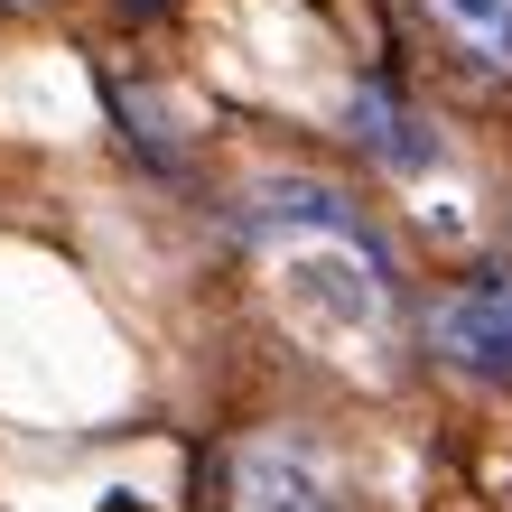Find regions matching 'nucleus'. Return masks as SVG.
Instances as JSON below:
<instances>
[{"label": "nucleus", "instance_id": "f257e3e1", "mask_svg": "<svg viewBox=\"0 0 512 512\" xmlns=\"http://www.w3.org/2000/svg\"><path fill=\"white\" fill-rule=\"evenodd\" d=\"M233 243L261 252L298 308L317 326H336V336H354V345H373L391 326V308H401L382 233L326 177H252L243 205H233Z\"/></svg>", "mask_w": 512, "mask_h": 512}, {"label": "nucleus", "instance_id": "f03ea898", "mask_svg": "<svg viewBox=\"0 0 512 512\" xmlns=\"http://www.w3.org/2000/svg\"><path fill=\"white\" fill-rule=\"evenodd\" d=\"M429 354L466 382H512V270H475L429 308Z\"/></svg>", "mask_w": 512, "mask_h": 512}, {"label": "nucleus", "instance_id": "7ed1b4c3", "mask_svg": "<svg viewBox=\"0 0 512 512\" xmlns=\"http://www.w3.org/2000/svg\"><path fill=\"white\" fill-rule=\"evenodd\" d=\"M233 512H345V475L317 457V447H298L280 429H261L233 447Z\"/></svg>", "mask_w": 512, "mask_h": 512}, {"label": "nucleus", "instance_id": "20e7f679", "mask_svg": "<svg viewBox=\"0 0 512 512\" xmlns=\"http://www.w3.org/2000/svg\"><path fill=\"white\" fill-rule=\"evenodd\" d=\"M354 140H364V149H373V159H382L391 177H419V168H438V131L419 122V103H410L391 75H364V84H354Z\"/></svg>", "mask_w": 512, "mask_h": 512}, {"label": "nucleus", "instance_id": "39448f33", "mask_svg": "<svg viewBox=\"0 0 512 512\" xmlns=\"http://www.w3.org/2000/svg\"><path fill=\"white\" fill-rule=\"evenodd\" d=\"M438 38L485 75H512V0H429Z\"/></svg>", "mask_w": 512, "mask_h": 512}, {"label": "nucleus", "instance_id": "423d86ee", "mask_svg": "<svg viewBox=\"0 0 512 512\" xmlns=\"http://www.w3.org/2000/svg\"><path fill=\"white\" fill-rule=\"evenodd\" d=\"M103 94H112V112H122V131H131V149H140L149 168H159V177H187V131H177V112L159 122V103H149L140 84H103Z\"/></svg>", "mask_w": 512, "mask_h": 512}, {"label": "nucleus", "instance_id": "0eeeda50", "mask_svg": "<svg viewBox=\"0 0 512 512\" xmlns=\"http://www.w3.org/2000/svg\"><path fill=\"white\" fill-rule=\"evenodd\" d=\"M131 10H140V19H159V10H177V0H131Z\"/></svg>", "mask_w": 512, "mask_h": 512}, {"label": "nucleus", "instance_id": "6e6552de", "mask_svg": "<svg viewBox=\"0 0 512 512\" xmlns=\"http://www.w3.org/2000/svg\"><path fill=\"white\" fill-rule=\"evenodd\" d=\"M10 10H19V0H10Z\"/></svg>", "mask_w": 512, "mask_h": 512}]
</instances>
